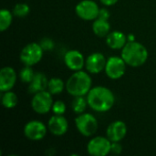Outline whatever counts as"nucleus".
<instances>
[{
	"instance_id": "obj_23",
	"label": "nucleus",
	"mask_w": 156,
	"mask_h": 156,
	"mask_svg": "<svg viewBox=\"0 0 156 156\" xmlns=\"http://www.w3.org/2000/svg\"><path fill=\"white\" fill-rule=\"evenodd\" d=\"M35 74H36V72L34 71L32 67H30V66H24V68L21 69L20 71H19L18 78H19V80L23 83L29 84L32 81Z\"/></svg>"
},
{
	"instance_id": "obj_20",
	"label": "nucleus",
	"mask_w": 156,
	"mask_h": 156,
	"mask_svg": "<svg viewBox=\"0 0 156 156\" xmlns=\"http://www.w3.org/2000/svg\"><path fill=\"white\" fill-rule=\"evenodd\" d=\"M66 89V83L60 78H51L48 80V90L52 95H58Z\"/></svg>"
},
{
	"instance_id": "obj_29",
	"label": "nucleus",
	"mask_w": 156,
	"mask_h": 156,
	"mask_svg": "<svg viewBox=\"0 0 156 156\" xmlns=\"http://www.w3.org/2000/svg\"><path fill=\"white\" fill-rule=\"evenodd\" d=\"M100 2L105 6H112L119 2V0H100Z\"/></svg>"
},
{
	"instance_id": "obj_15",
	"label": "nucleus",
	"mask_w": 156,
	"mask_h": 156,
	"mask_svg": "<svg viewBox=\"0 0 156 156\" xmlns=\"http://www.w3.org/2000/svg\"><path fill=\"white\" fill-rule=\"evenodd\" d=\"M127 134V125L122 121H114L108 125L106 129V136L108 139L113 142L122 141Z\"/></svg>"
},
{
	"instance_id": "obj_9",
	"label": "nucleus",
	"mask_w": 156,
	"mask_h": 156,
	"mask_svg": "<svg viewBox=\"0 0 156 156\" xmlns=\"http://www.w3.org/2000/svg\"><path fill=\"white\" fill-rule=\"evenodd\" d=\"M112 142L108 137L94 136L87 144V152L91 156H107L111 154Z\"/></svg>"
},
{
	"instance_id": "obj_13",
	"label": "nucleus",
	"mask_w": 156,
	"mask_h": 156,
	"mask_svg": "<svg viewBox=\"0 0 156 156\" xmlns=\"http://www.w3.org/2000/svg\"><path fill=\"white\" fill-rule=\"evenodd\" d=\"M48 132L57 137L65 135L69 130V122L63 115L54 114L48 122Z\"/></svg>"
},
{
	"instance_id": "obj_8",
	"label": "nucleus",
	"mask_w": 156,
	"mask_h": 156,
	"mask_svg": "<svg viewBox=\"0 0 156 156\" xmlns=\"http://www.w3.org/2000/svg\"><path fill=\"white\" fill-rule=\"evenodd\" d=\"M100 8L93 0H81L75 6V13L84 21H94L98 18Z\"/></svg>"
},
{
	"instance_id": "obj_19",
	"label": "nucleus",
	"mask_w": 156,
	"mask_h": 156,
	"mask_svg": "<svg viewBox=\"0 0 156 156\" xmlns=\"http://www.w3.org/2000/svg\"><path fill=\"white\" fill-rule=\"evenodd\" d=\"M1 102L4 108L5 109H13L17 105L18 98L17 95L11 90H7L5 92H2L1 95Z\"/></svg>"
},
{
	"instance_id": "obj_21",
	"label": "nucleus",
	"mask_w": 156,
	"mask_h": 156,
	"mask_svg": "<svg viewBox=\"0 0 156 156\" xmlns=\"http://www.w3.org/2000/svg\"><path fill=\"white\" fill-rule=\"evenodd\" d=\"M13 17H14V14L12 11L6 8L1 9L0 11V31L1 32H4L10 27L13 22Z\"/></svg>"
},
{
	"instance_id": "obj_2",
	"label": "nucleus",
	"mask_w": 156,
	"mask_h": 156,
	"mask_svg": "<svg viewBox=\"0 0 156 156\" xmlns=\"http://www.w3.org/2000/svg\"><path fill=\"white\" fill-rule=\"evenodd\" d=\"M121 57L126 64L133 68H138L146 63L149 52L144 45L138 41H128L122 48Z\"/></svg>"
},
{
	"instance_id": "obj_22",
	"label": "nucleus",
	"mask_w": 156,
	"mask_h": 156,
	"mask_svg": "<svg viewBox=\"0 0 156 156\" xmlns=\"http://www.w3.org/2000/svg\"><path fill=\"white\" fill-rule=\"evenodd\" d=\"M88 100L86 96H76L71 102V109L76 114H80L86 112L88 108Z\"/></svg>"
},
{
	"instance_id": "obj_30",
	"label": "nucleus",
	"mask_w": 156,
	"mask_h": 156,
	"mask_svg": "<svg viewBox=\"0 0 156 156\" xmlns=\"http://www.w3.org/2000/svg\"><path fill=\"white\" fill-rule=\"evenodd\" d=\"M127 39H128V41H135V37H134V35H133V34H129V35H127Z\"/></svg>"
},
{
	"instance_id": "obj_7",
	"label": "nucleus",
	"mask_w": 156,
	"mask_h": 156,
	"mask_svg": "<svg viewBox=\"0 0 156 156\" xmlns=\"http://www.w3.org/2000/svg\"><path fill=\"white\" fill-rule=\"evenodd\" d=\"M127 66L128 65L122 57L112 56L107 58L104 72L109 79L113 80H119L124 76Z\"/></svg>"
},
{
	"instance_id": "obj_1",
	"label": "nucleus",
	"mask_w": 156,
	"mask_h": 156,
	"mask_svg": "<svg viewBox=\"0 0 156 156\" xmlns=\"http://www.w3.org/2000/svg\"><path fill=\"white\" fill-rule=\"evenodd\" d=\"M89 107L97 112H106L112 109L115 104V95L107 87H92L87 94Z\"/></svg>"
},
{
	"instance_id": "obj_6",
	"label": "nucleus",
	"mask_w": 156,
	"mask_h": 156,
	"mask_svg": "<svg viewBox=\"0 0 156 156\" xmlns=\"http://www.w3.org/2000/svg\"><path fill=\"white\" fill-rule=\"evenodd\" d=\"M52 96L53 95L48 90L33 94V98L31 100L32 110L40 115L48 113L52 110L54 102Z\"/></svg>"
},
{
	"instance_id": "obj_3",
	"label": "nucleus",
	"mask_w": 156,
	"mask_h": 156,
	"mask_svg": "<svg viewBox=\"0 0 156 156\" xmlns=\"http://www.w3.org/2000/svg\"><path fill=\"white\" fill-rule=\"evenodd\" d=\"M92 88V79L90 73L83 69L74 71L66 82V90L72 97L87 96Z\"/></svg>"
},
{
	"instance_id": "obj_4",
	"label": "nucleus",
	"mask_w": 156,
	"mask_h": 156,
	"mask_svg": "<svg viewBox=\"0 0 156 156\" xmlns=\"http://www.w3.org/2000/svg\"><path fill=\"white\" fill-rule=\"evenodd\" d=\"M75 126L82 136L92 137L98 131L99 122L93 114L85 112L75 118Z\"/></svg>"
},
{
	"instance_id": "obj_26",
	"label": "nucleus",
	"mask_w": 156,
	"mask_h": 156,
	"mask_svg": "<svg viewBox=\"0 0 156 156\" xmlns=\"http://www.w3.org/2000/svg\"><path fill=\"white\" fill-rule=\"evenodd\" d=\"M40 46L42 47V48L44 49V51H50L53 50L55 48V43L54 41L49 38V37H44L41 39V41L39 42Z\"/></svg>"
},
{
	"instance_id": "obj_10",
	"label": "nucleus",
	"mask_w": 156,
	"mask_h": 156,
	"mask_svg": "<svg viewBox=\"0 0 156 156\" xmlns=\"http://www.w3.org/2000/svg\"><path fill=\"white\" fill-rule=\"evenodd\" d=\"M48 131V125L37 120H32L27 122L23 129L24 135L26 136V138L34 142H37L44 139L47 135Z\"/></svg>"
},
{
	"instance_id": "obj_27",
	"label": "nucleus",
	"mask_w": 156,
	"mask_h": 156,
	"mask_svg": "<svg viewBox=\"0 0 156 156\" xmlns=\"http://www.w3.org/2000/svg\"><path fill=\"white\" fill-rule=\"evenodd\" d=\"M122 152V146L120 144V142H113L112 143V149H111V154L119 155Z\"/></svg>"
},
{
	"instance_id": "obj_16",
	"label": "nucleus",
	"mask_w": 156,
	"mask_h": 156,
	"mask_svg": "<svg viewBox=\"0 0 156 156\" xmlns=\"http://www.w3.org/2000/svg\"><path fill=\"white\" fill-rule=\"evenodd\" d=\"M106 45L114 50H118V49H122V48L126 45V43L128 42L127 39V35H125L123 32L119 31V30H114V31H111L105 39Z\"/></svg>"
},
{
	"instance_id": "obj_24",
	"label": "nucleus",
	"mask_w": 156,
	"mask_h": 156,
	"mask_svg": "<svg viewBox=\"0 0 156 156\" xmlns=\"http://www.w3.org/2000/svg\"><path fill=\"white\" fill-rule=\"evenodd\" d=\"M12 12L15 16L18 18H24L30 13V6L27 3H17L13 7Z\"/></svg>"
},
{
	"instance_id": "obj_17",
	"label": "nucleus",
	"mask_w": 156,
	"mask_h": 156,
	"mask_svg": "<svg viewBox=\"0 0 156 156\" xmlns=\"http://www.w3.org/2000/svg\"><path fill=\"white\" fill-rule=\"evenodd\" d=\"M48 80L47 76L42 72H36L32 81L28 84V92L30 94H35L37 92L46 90L48 89Z\"/></svg>"
},
{
	"instance_id": "obj_14",
	"label": "nucleus",
	"mask_w": 156,
	"mask_h": 156,
	"mask_svg": "<svg viewBox=\"0 0 156 156\" xmlns=\"http://www.w3.org/2000/svg\"><path fill=\"white\" fill-rule=\"evenodd\" d=\"M18 75L16 74L14 68L5 66L0 70V91L5 92L11 90L16 82Z\"/></svg>"
},
{
	"instance_id": "obj_12",
	"label": "nucleus",
	"mask_w": 156,
	"mask_h": 156,
	"mask_svg": "<svg viewBox=\"0 0 156 156\" xmlns=\"http://www.w3.org/2000/svg\"><path fill=\"white\" fill-rule=\"evenodd\" d=\"M85 60L83 54L77 49H70L64 55V63L66 67L74 71L81 70L85 68Z\"/></svg>"
},
{
	"instance_id": "obj_28",
	"label": "nucleus",
	"mask_w": 156,
	"mask_h": 156,
	"mask_svg": "<svg viewBox=\"0 0 156 156\" xmlns=\"http://www.w3.org/2000/svg\"><path fill=\"white\" fill-rule=\"evenodd\" d=\"M110 16H111V13L108 10V8H106V7L100 8L99 15H98V18L104 19V20H109L110 19Z\"/></svg>"
},
{
	"instance_id": "obj_5",
	"label": "nucleus",
	"mask_w": 156,
	"mask_h": 156,
	"mask_svg": "<svg viewBox=\"0 0 156 156\" xmlns=\"http://www.w3.org/2000/svg\"><path fill=\"white\" fill-rule=\"evenodd\" d=\"M44 49L39 43L31 42L27 44L19 54V59L24 66L33 67L39 63L43 58Z\"/></svg>"
},
{
	"instance_id": "obj_25",
	"label": "nucleus",
	"mask_w": 156,
	"mask_h": 156,
	"mask_svg": "<svg viewBox=\"0 0 156 156\" xmlns=\"http://www.w3.org/2000/svg\"><path fill=\"white\" fill-rule=\"evenodd\" d=\"M66 110H67V106H66L64 101H56L53 102L51 112L54 114H56V115H64V113L66 112Z\"/></svg>"
},
{
	"instance_id": "obj_11",
	"label": "nucleus",
	"mask_w": 156,
	"mask_h": 156,
	"mask_svg": "<svg viewBox=\"0 0 156 156\" xmlns=\"http://www.w3.org/2000/svg\"><path fill=\"white\" fill-rule=\"evenodd\" d=\"M107 58L101 52L90 54L85 60V69L90 74H99L105 69Z\"/></svg>"
},
{
	"instance_id": "obj_18",
	"label": "nucleus",
	"mask_w": 156,
	"mask_h": 156,
	"mask_svg": "<svg viewBox=\"0 0 156 156\" xmlns=\"http://www.w3.org/2000/svg\"><path fill=\"white\" fill-rule=\"evenodd\" d=\"M93 33L99 37H106L111 32V25L109 20L96 18L91 26Z\"/></svg>"
}]
</instances>
